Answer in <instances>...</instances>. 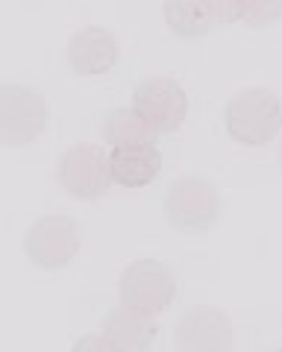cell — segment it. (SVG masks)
<instances>
[{"label": "cell", "instance_id": "e0dca14e", "mask_svg": "<svg viewBox=\"0 0 282 352\" xmlns=\"http://www.w3.org/2000/svg\"><path fill=\"white\" fill-rule=\"evenodd\" d=\"M276 162H279V170H282V144H279V150H276Z\"/></svg>", "mask_w": 282, "mask_h": 352}, {"label": "cell", "instance_id": "7c38bea8", "mask_svg": "<svg viewBox=\"0 0 282 352\" xmlns=\"http://www.w3.org/2000/svg\"><path fill=\"white\" fill-rule=\"evenodd\" d=\"M103 138L112 150L115 147H144V144H156L159 132L138 112H133V109H115L103 120Z\"/></svg>", "mask_w": 282, "mask_h": 352}, {"label": "cell", "instance_id": "ac0fdd59", "mask_svg": "<svg viewBox=\"0 0 282 352\" xmlns=\"http://www.w3.org/2000/svg\"><path fill=\"white\" fill-rule=\"evenodd\" d=\"M276 352H282V349H276Z\"/></svg>", "mask_w": 282, "mask_h": 352}, {"label": "cell", "instance_id": "52a82bcc", "mask_svg": "<svg viewBox=\"0 0 282 352\" xmlns=\"http://www.w3.org/2000/svg\"><path fill=\"white\" fill-rule=\"evenodd\" d=\"M59 185L74 200H97L109 191V153L97 144H74L59 159Z\"/></svg>", "mask_w": 282, "mask_h": 352}, {"label": "cell", "instance_id": "ba28073f", "mask_svg": "<svg viewBox=\"0 0 282 352\" xmlns=\"http://www.w3.org/2000/svg\"><path fill=\"white\" fill-rule=\"evenodd\" d=\"M173 346L177 352H232L235 326L221 308L194 305L173 329Z\"/></svg>", "mask_w": 282, "mask_h": 352}, {"label": "cell", "instance_id": "9a60e30c", "mask_svg": "<svg viewBox=\"0 0 282 352\" xmlns=\"http://www.w3.org/2000/svg\"><path fill=\"white\" fill-rule=\"evenodd\" d=\"M212 6V18L221 24H235L241 21V0H209Z\"/></svg>", "mask_w": 282, "mask_h": 352}, {"label": "cell", "instance_id": "3957f363", "mask_svg": "<svg viewBox=\"0 0 282 352\" xmlns=\"http://www.w3.org/2000/svg\"><path fill=\"white\" fill-rule=\"evenodd\" d=\"M47 100L30 85H0V144L27 147L47 129Z\"/></svg>", "mask_w": 282, "mask_h": 352}, {"label": "cell", "instance_id": "2e32d148", "mask_svg": "<svg viewBox=\"0 0 282 352\" xmlns=\"http://www.w3.org/2000/svg\"><path fill=\"white\" fill-rule=\"evenodd\" d=\"M71 352H115V346L103 335H83Z\"/></svg>", "mask_w": 282, "mask_h": 352}, {"label": "cell", "instance_id": "5bb4252c", "mask_svg": "<svg viewBox=\"0 0 282 352\" xmlns=\"http://www.w3.org/2000/svg\"><path fill=\"white\" fill-rule=\"evenodd\" d=\"M282 18V0H241V21L247 27H270Z\"/></svg>", "mask_w": 282, "mask_h": 352}, {"label": "cell", "instance_id": "277c9868", "mask_svg": "<svg viewBox=\"0 0 282 352\" xmlns=\"http://www.w3.org/2000/svg\"><path fill=\"white\" fill-rule=\"evenodd\" d=\"M173 296H177V279L156 258L133 261L121 276V302L138 314L159 317L165 314Z\"/></svg>", "mask_w": 282, "mask_h": 352}, {"label": "cell", "instance_id": "9c48e42d", "mask_svg": "<svg viewBox=\"0 0 282 352\" xmlns=\"http://www.w3.org/2000/svg\"><path fill=\"white\" fill-rule=\"evenodd\" d=\"M68 62L80 76L112 71L118 65V38L106 27H83L68 41Z\"/></svg>", "mask_w": 282, "mask_h": 352}, {"label": "cell", "instance_id": "30bf717a", "mask_svg": "<svg viewBox=\"0 0 282 352\" xmlns=\"http://www.w3.org/2000/svg\"><path fill=\"white\" fill-rule=\"evenodd\" d=\"M159 335L156 320L147 314H138L133 308H112L103 317V338L115 346V352H147Z\"/></svg>", "mask_w": 282, "mask_h": 352}, {"label": "cell", "instance_id": "6da1fadb", "mask_svg": "<svg viewBox=\"0 0 282 352\" xmlns=\"http://www.w3.org/2000/svg\"><path fill=\"white\" fill-rule=\"evenodd\" d=\"M230 138L244 147H265L282 129V100L270 88H244L230 97L224 109Z\"/></svg>", "mask_w": 282, "mask_h": 352}, {"label": "cell", "instance_id": "5b68a950", "mask_svg": "<svg viewBox=\"0 0 282 352\" xmlns=\"http://www.w3.org/2000/svg\"><path fill=\"white\" fill-rule=\"evenodd\" d=\"M80 244L83 235L77 220L65 214H45L30 226L24 238V252L39 270H62L77 258Z\"/></svg>", "mask_w": 282, "mask_h": 352}, {"label": "cell", "instance_id": "4fadbf2b", "mask_svg": "<svg viewBox=\"0 0 282 352\" xmlns=\"http://www.w3.org/2000/svg\"><path fill=\"white\" fill-rule=\"evenodd\" d=\"M162 12L168 30L180 38H200L215 24L209 0H165Z\"/></svg>", "mask_w": 282, "mask_h": 352}, {"label": "cell", "instance_id": "8992f818", "mask_svg": "<svg viewBox=\"0 0 282 352\" xmlns=\"http://www.w3.org/2000/svg\"><path fill=\"white\" fill-rule=\"evenodd\" d=\"M133 112L153 126L159 135L177 132L188 118V94L173 76H150L133 91Z\"/></svg>", "mask_w": 282, "mask_h": 352}, {"label": "cell", "instance_id": "7a4b0ae2", "mask_svg": "<svg viewBox=\"0 0 282 352\" xmlns=\"http://www.w3.org/2000/svg\"><path fill=\"white\" fill-rule=\"evenodd\" d=\"M165 220L186 235H200L212 229L221 217V194L203 176H180L173 179L162 200Z\"/></svg>", "mask_w": 282, "mask_h": 352}, {"label": "cell", "instance_id": "8fae6325", "mask_svg": "<svg viewBox=\"0 0 282 352\" xmlns=\"http://www.w3.org/2000/svg\"><path fill=\"white\" fill-rule=\"evenodd\" d=\"M109 173L112 182H118L121 188H144L162 173V153L156 144L115 147L109 153Z\"/></svg>", "mask_w": 282, "mask_h": 352}]
</instances>
